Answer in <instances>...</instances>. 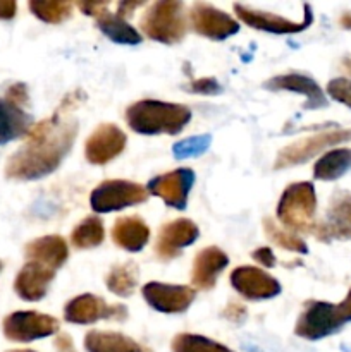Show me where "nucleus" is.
<instances>
[{
    "mask_svg": "<svg viewBox=\"0 0 351 352\" xmlns=\"http://www.w3.org/2000/svg\"><path fill=\"white\" fill-rule=\"evenodd\" d=\"M246 308H244L241 302H229V305L222 309L224 318L229 320V322L233 323H243L244 320H246Z\"/></svg>",
    "mask_w": 351,
    "mask_h": 352,
    "instance_id": "obj_36",
    "label": "nucleus"
},
{
    "mask_svg": "<svg viewBox=\"0 0 351 352\" xmlns=\"http://www.w3.org/2000/svg\"><path fill=\"white\" fill-rule=\"evenodd\" d=\"M127 308L124 305H107L102 298L93 294H81L72 298L64 306V320L72 325H89L100 320L124 322Z\"/></svg>",
    "mask_w": 351,
    "mask_h": 352,
    "instance_id": "obj_9",
    "label": "nucleus"
},
{
    "mask_svg": "<svg viewBox=\"0 0 351 352\" xmlns=\"http://www.w3.org/2000/svg\"><path fill=\"white\" fill-rule=\"evenodd\" d=\"M212 144V136L210 134H203V136H191L186 140L178 141L172 146V153L178 160H186V158H195L205 153Z\"/></svg>",
    "mask_w": 351,
    "mask_h": 352,
    "instance_id": "obj_32",
    "label": "nucleus"
},
{
    "mask_svg": "<svg viewBox=\"0 0 351 352\" xmlns=\"http://www.w3.org/2000/svg\"><path fill=\"white\" fill-rule=\"evenodd\" d=\"M351 170V148H332L326 151L313 165L317 181H337Z\"/></svg>",
    "mask_w": 351,
    "mask_h": 352,
    "instance_id": "obj_25",
    "label": "nucleus"
},
{
    "mask_svg": "<svg viewBox=\"0 0 351 352\" xmlns=\"http://www.w3.org/2000/svg\"><path fill=\"white\" fill-rule=\"evenodd\" d=\"M344 141H351V129H330L306 136L303 140H298L282 148L279 151L277 158H275L274 168L275 170H281V168L301 165L306 160L315 157V155H319L320 151L344 143Z\"/></svg>",
    "mask_w": 351,
    "mask_h": 352,
    "instance_id": "obj_7",
    "label": "nucleus"
},
{
    "mask_svg": "<svg viewBox=\"0 0 351 352\" xmlns=\"http://www.w3.org/2000/svg\"><path fill=\"white\" fill-rule=\"evenodd\" d=\"M100 31L114 43L120 45H138L141 43V34L136 28L131 26L126 19L119 17L117 14L110 12L109 9L103 10L102 14L95 17Z\"/></svg>",
    "mask_w": 351,
    "mask_h": 352,
    "instance_id": "obj_26",
    "label": "nucleus"
},
{
    "mask_svg": "<svg viewBox=\"0 0 351 352\" xmlns=\"http://www.w3.org/2000/svg\"><path fill=\"white\" fill-rule=\"evenodd\" d=\"M140 28L150 40L174 45L188 33V14L179 0H158L150 3L140 19Z\"/></svg>",
    "mask_w": 351,
    "mask_h": 352,
    "instance_id": "obj_4",
    "label": "nucleus"
},
{
    "mask_svg": "<svg viewBox=\"0 0 351 352\" xmlns=\"http://www.w3.org/2000/svg\"><path fill=\"white\" fill-rule=\"evenodd\" d=\"M105 285L112 294L129 298L138 285V267L134 263L116 265L105 275Z\"/></svg>",
    "mask_w": 351,
    "mask_h": 352,
    "instance_id": "obj_27",
    "label": "nucleus"
},
{
    "mask_svg": "<svg viewBox=\"0 0 351 352\" xmlns=\"http://www.w3.org/2000/svg\"><path fill=\"white\" fill-rule=\"evenodd\" d=\"M24 256H26V261H34L57 272L67 261L69 246L64 237L50 234V236H41L30 241L24 246Z\"/></svg>",
    "mask_w": 351,
    "mask_h": 352,
    "instance_id": "obj_21",
    "label": "nucleus"
},
{
    "mask_svg": "<svg viewBox=\"0 0 351 352\" xmlns=\"http://www.w3.org/2000/svg\"><path fill=\"white\" fill-rule=\"evenodd\" d=\"M350 322L351 289L339 305L327 301H306L295 325V333L305 340H320L339 332Z\"/></svg>",
    "mask_w": 351,
    "mask_h": 352,
    "instance_id": "obj_3",
    "label": "nucleus"
},
{
    "mask_svg": "<svg viewBox=\"0 0 351 352\" xmlns=\"http://www.w3.org/2000/svg\"><path fill=\"white\" fill-rule=\"evenodd\" d=\"M339 24L344 28V30H351V14L350 12L343 14L339 19Z\"/></svg>",
    "mask_w": 351,
    "mask_h": 352,
    "instance_id": "obj_42",
    "label": "nucleus"
},
{
    "mask_svg": "<svg viewBox=\"0 0 351 352\" xmlns=\"http://www.w3.org/2000/svg\"><path fill=\"white\" fill-rule=\"evenodd\" d=\"M110 236L117 248L129 253H138L150 241V227L138 215L120 217L114 222Z\"/></svg>",
    "mask_w": 351,
    "mask_h": 352,
    "instance_id": "obj_22",
    "label": "nucleus"
},
{
    "mask_svg": "<svg viewBox=\"0 0 351 352\" xmlns=\"http://www.w3.org/2000/svg\"><path fill=\"white\" fill-rule=\"evenodd\" d=\"M193 184H195V172L182 167L151 179L147 186V191L148 195L160 198L169 208L184 210Z\"/></svg>",
    "mask_w": 351,
    "mask_h": 352,
    "instance_id": "obj_12",
    "label": "nucleus"
},
{
    "mask_svg": "<svg viewBox=\"0 0 351 352\" xmlns=\"http://www.w3.org/2000/svg\"><path fill=\"white\" fill-rule=\"evenodd\" d=\"M303 9H305L303 21L301 23H296V21L286 19V17L279 16V14L253 9V7L243 6V3H234V14L237 16V19L243 21L244 24H248L253 30L267 31V33L274 34H295L306 30L313 23V12L308 3H305Z\"/></svg>",
    "mask_w": 351,
    "mask_h": 352,
    "instance_id": "obj_10",
    "label": "nucleus"
},
{
    "mask_svg": "<svg viewBox=\"0 0 351 352\" xmlns=\"http://www.w3.org/2000/svg\"><path fill=\"white\" fill-rule=\"evenodd\" d=\"M127 138L116 124H100L85 143V157L92 165H105L124 151Z\"/></svg>",
    "mask_w": 351,
    "mask_h": 352,
    "instance_id": "obj_14",
    "label": "nucleus"
},
{
    "mask_svg": "<svg viewBox=\"0 0 351 352\" xmlns=\"http://www.w3.org/2000/svg\"><path fill=\"white\" fill-rule=\"evenodd\" d=\"M264 88L270 91H291L299 93L306 98L303 109L305 110H319L327 107V96L323 95L322 88L315 79L308 78L305 74L291 72V74H279L264 82Z\"/></svg>",
    "mask_w": 351,
    "mask_h": 352,
    "instance_id": "obj_18",
    "label": "nucleus"
},
{
    "mask_svg": "<svg viewBox=\"0 0 351 352\" xmlns=\"http://www.w3.org/2000/svg\"><path fill=\"white\" fill-rule=\"evenodd\" d=\"M86 352H148L141 344L124 333L92 330L85 336Z\"/></svg>",
    "mask_w": 351,
    "mask_h": 352,
    "instance_id": "obj_24",
    "label": "nucleus"
},
{
    "mask_svg": "<svg viewBox=\"0 0 351 352\" xmlns=\"http://www.w3.org/2000/svg\"><path fill=\"white\" fill-rule=\"evenodd\" d=\"M2 268H3V263H2V261H0V272H2Z\"/></svg>",
    "mask_w": 351,
    "mask_h": 352,
    "instance_id": "obj_44",
    "label": "nucleus"
},
{
    "mask_svg": "<svg viewBox=\"0 0 351 352\" xmlns=\"http://www.w3.org/2000/svg\"><path fill=\"white\" fill-rule=\"evenodd\" d=\"M78 129V120L61 110L34 124L23 146L7 160L6 177L38 181L50 175L74 146Z\"/></svg>",
    "mask_w": 351,
    "mask_h": 352,
    "instance_id": "obj_1",
    "label": "nucleus"
},
{
    "mask_svg": "<svg viewBox=\"0 0 351 352\" xmlns=\"http://www.w3.org/2000/svg\"><path fill=\"white\" fill-rule=\"evenodd\" d=\"M188 19L195 33L213 41H222L240 31V23L234 17L206 2L193 3Z\"/></svg>",
    "mask_w": 351,
    "mask_h": 352,
    "instance_id": "obj_11",
    "label": "nucleus"
},
{
    "mask_svg": "<svg viewBox=\"0 0 351 352\" xmlns=\"http://www.w3.org/2000/svg\"><path fill=\"white\" fill-rule=\"evenodd\" d=\"M189 91L198 95H217L220 93V85L215 78H200L189 82Z\"/></svg>",
    "mask_w": 351,
    "mask_h": 352,
    "instance_id": "obj_34",
    "label": "nucleus"
},
{
    "mask_svg": "<svg viewBox=\"0 0 351 352\" xmlns=\"http://www.w3.org/2000/svg\"><path fill=\"white\" fill-rule=\"evenodd\" d=\"M315 212L317 195L312 182H292L282 191L277 203V219L286 230L313 234Z\"/></svg>",
    "mask_w": 351,
    "mask_h": 352,
    "instance_id": "obj_5",
    "label": "nucleus"
},
{
    "mask_svg": "<svg viewBox=\"0 0 351 352\" xmlns=\"http://www.w3.org/2000/svg\"><path fill=\"white\" fill-rule=\"evenodd\" d=\"M264 232L270 243H274L275 246L282 248V250L292 251V253H301V254L308 253V246H306V243L301 239V237L289 232V230L282 229V227H279L272 219H264Z\"/></svg>",
    "mask_w": 351,
    "mask_h": 352,
    "instance_id": "obj_30",
    "label": "nucleus"
},
{
    "mask_svg": "<svg viewBox=\"0 0 351 352\" xmlns=\"http://www.w3.org/2000/svg\"><path fill=\"white\" fill-rule=\"evenodd\" d=\"M141 294L148 306L165 315L184 313L196 298V291L189 285H172L162 282H148L141 289Z\"/></svg>",
    "mask_w": 351,
    "mask_h": 352,
    "instance_id": "obj_13",
    "label": "nucleus"
},
{
    "mask_svg": "<svg viewBox=\"0 0 351 352\" xmlns=\"http://www.w3.org/2000/svg\"><path fill=\"white\" fill-rule=\"evenodd\" d=\"M55 278V270L43 267L34 261H26L24 267L17 272L14 280V291L23 301H40L47 296L48 285Z\"/></svg>",
    "mask_w": 351,
    "mask_h": 352,
    "instance_id": "obj_20",
    "label": "nucleus"
},
{
    "mask_svg": "<svg viewBox=\"0 0 351 352\" xmlns=\"http://www.w3.org/2000/svg\"><path fill=\"white\" fill-rule=\"evenodd\" d=\"M145 186L124 179H107L89 195V206L96 213H110L140 205L148 199Z\"/></svg>",
    "mask_w": 351,
    "mask_h": 352,
    "instance_id": "obj_6",
    "label": "nucleus"
},
{
    "mask_svg": "<svg viewBox=\"0 0 351 352\" xmlns=\"http://www.w3.org/2000/svg\"><path fill=\"white\" fill-rule=\"evenodd\" d=\"M200 236V229L193 220L178 219L164 223L158 230L155 254L160 261H171L182 253L186 246H191Z\"/></svg>",
    "mask_w": 351,
    "mask_h": 352,
    "instance_id": "obj_16",
    "label": "nucleus"
},
{
    "mask_svg": "<svg viewBox=\"0 0 351 352\" xmlns=\"http://www.w3.org/2000/svg\"><path fill=\"white\" fill-rule=\"evenodd\" d=\"M126 124L131 131L145 136L181 133L191 120V110L182 103L140 100L126 109Z\"/></svg>",
    "mask_w": 351,
    "mask_h": 352,
    "instance_id": "obj_2",
    "label": "nucleus"
},
{
    "mask_svg": "<svg viewBox=\"0 0 351 352\" xmlns=\"http://www.w3.org/2000/svg\"><path fill=\"white\" fill-rule=\"evenodd\" d=\"M251 258H253L258 265H262V267L265 268L275 267V256L274 253H272L270 248H257V250L251 253Z\"/></svg>",
    "mask_w": 351,
    "mask_h": 352,
    "instance_id": "obj_37",
    "label": "nucleus"
},
{
    "mask_svg": "<svg viewBox=\"0 0 351 352\" xmlns=\"http://www.w3.org/2000/svg\"><path fill=\"white\" fill-rule=\"evenodd\" d=\"M231 285L241 298L248 301L272 299L281 292V284L258 267H237L231 272Z\"/></svg>",
    "mask_w": 351,
    "mask_h": 352,
    "instance_id": "obj_15",
    "label": "nucleus"
},
{
    "mask_svg": "<svg viewBox=\"0 0 351 352\" xmlns=\"http://www.w3.org/2000/svg\"><path fill=\"white\" fill-rule=\"evenodd\" d=\"M78 9L83 10L86 16L96 17L98 14H102L103 10L109 9V2H79Z\"/></svg>",
    "mask_w": 351,
    "mask_h": 352,
    "instance_id": "obj_39",
    "label": "nucleus"
},
{
    "mask_svg": "<svg viewBox=\"0 0 351 352\" xmlns=\"http://www.w3.org/2000/svg\"><path fill=\"white\" fill-rule=\"evenodd\" d=\"M61 323L57 318L38 311H14L2 322L3 336L12 342H33L58 333Z\"/></svg>",
    "mask_w": 351,
    "mask_h": 352,
    "instance_id": "obj_8",
    "label": "nucleus"
},
{
    "mask_svg": "<svg viewBox=\"0 0 351 352\" xmlns=\"http://www.w3.org/2000/svg\"><path fill=\"white\" fill-rule=\"evenodd\" d=\"M327 95L348 109H351V79L348 78H336L327 82Z\"/></svg>",
    "mask_w": 351,
    "mask_h": 352,
    "instance_id": "obj_33",
    "label": "nucleus"
},
{
    "mask_svg": "<svg viewBox=\"0 0 351 352\" xmlns=\"http://www.w3.org/2000/svg\"><path fill=\"white\" fill-rule=\"evenodd\" d=\"M145 3L143 2H120L117 3V16L123 17V19H126V17H129L131 14H134V10L138 9V7H143Z\"/></svg>",
    "mask_w": 351,
    "mask_h": 352,
    "instance_id": "obj_41",
    "label": "nucleus"
},
{
    "mask_svg": "<svg viewBox=\"0 0 351 352\" xmlns=\"http://www.w3.org/2000/svg\"><path fill=\"white\" fill-rule=\"evenodd\" d=\"M6 352H36L33 349H10V351H6Z\"/></svg>",
    "mask_w": 351,
    "mask_h": 352,
    "instance_id": "obj_43",
    "label": "nucleus"
},
{
    "mask_svg": "<svg viewBox=\"0 0 351 352\" xmlns=\"http://www.w3.org/2000/svg\"><path fill=\"white\" fill-rule=\"evenodd\" d=\"M6 98L10 100L12 103L19 107H26L30 102V93H28V86L24 82H14L7 88Z\"/></svg>",
    "mask_w": 351,
    "mask_h": 352,
    "instance_id": "obj_35",
    "label": "nucleus"
},
{
    "mask_svg": "<svg viewBox=\"0 0 351 352\" xmlns=\"http://www.w3.org/2000/svg\"><path fill=\"white\" fill-rule=\"evenodd\" d=\"M54 347H55V352H78L74 347V340H72V337L64 332L57 333V337H55L54 340Z\"/></svg>",
    "mask_w": 351,
    "mask_h": 352,
    "instance_id": "obj_38",
    "label": "nucleus"
},
{
    "mask_svg": "<svg viewBox=\"0 0 351 352\" xmlns=\"http://www.w3.org/2000/svg\"><path fill=\"white\" fill-rule=\"evenodd\" d=\"M17 14V3L14 0H0V21H10Z\"/></svg>",
    "mask_w": 351,
    "mask_h": 352,
    "instance_id": "obj_40",
    "label": "nucleus"
},
{
    "mask_svg": "<svg viewBox=\"0 0 351 352\" xmlns=\"http://www.w3.org/2000/svg\"><path fill=\"white\" fill-rule=\"evenodd\" d=\"M313 234L319 241L351 239V192L339 191L327 208L322 222L315 223Z\"/></svg>",
    "mask_w": 351,
    "mask_h": 352,
    "instance_id": "obj_17",
    "label": "nucleus"
},
{
    "mask_svg": "<svg viewBox=\"0 0 351 352\" xmlns=\"http://www.w3.org/2000/svg\"><path fill=\"white\" fill-rule=\"evenodd\" d=\"M229 265V256L220 248L209 246L198 251L193 260L191 284L193 289L210 291L215 287L217 278L222 274L224 268Z\"/></svg>",
    "mask_w": 351,
    "mask_h": 352,
    "instance_id": "obj_19",
    "label": "nucleus"
},
{
    "mask_svg": "<svg viewBox=\"0 0 351 352\" xmlns=\"http://www.w3.org/2000/svg\"><path fill=\"white\" fill-rule=\"evenodd\" d=\"M28 9L34 17L48 24H61L72 16L71 2H41V0H31L28 2Z\"/></svg>",
    "mask_w": 351,
    "mask_h": 352,
    "instance_id": "obj_31",
    "label": "nucleus"
},
{
    "mask_svg": "<svg viewBox=\"0 0 351 352\" xmlns=\"http://www.w3.org/2000/svg\"><path fill=\"white\" fill-rule=\"evenodd\" d=\"M105 241V227L98 217H86L72 229L71 244L76 250H92Z\"/></svg>",
    "mask_w": 351,
    "mask_h": 352,
    "instance_id": "obj_28",
    "label": "nucleus"
},
{
    "mask_svg": "<svg viewBox=\"0 0 351 352\" xmlns=\"http://www.w3.org/2000/svg\"><path fill=\"white\" fill-rule=\"evenodd\" d=\"M172 352H234L224 344L198 333H179L171 342Z\"/></svg>",
    "mask_w": 351,
    "mask_h": 352,
    "instance_id": "obj_29",
    "label": "nucleus"
},
{
    "mask_svg": "<svg viewBox=\"0 0 351 352\" xmlns=\"http://www.w3.org/2000/svg\"><path fill=\"white\" fill-rule=\"evenodd\" d=\"M33 117L6 96L0 98V146L19 138H26L33 127Z\"/></svg>",
    "mask_w": 351,
    "mask_h": 352,
    "instance_id": "obj_23",
    "label": "nucleus"
}]
</instances>
